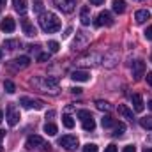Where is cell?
Returning <instances> with one entry per match:
<instances>
[{
    "label": "cell",
    "instance_id": "obj_4",
    "mask_svg": "<svg viewBox=\"0 0 152 152\" xmlns=\"http://www.w3.org/2000/svg\"><path fill=\"white\" fill-rule=\"evenodd\" d=\"M58 145H60V147H64L66 151H69V152H71V151H76L80 143H78V138H76V136L66 134V136H62V138L58 140Z\"/></svg>",
    "mask_w": 152,
    "mask_h": 152
},
{
    "label": "cell",
    "instance_id": "obj_1",
    "mask_svg": "<svg viewBox=\"0 0 152 152\" xmlns=\"http://www.w3.org/2000/svg\"><path fill=\"white\" fill-rule=\"evenodd\" d=\"M39 25H41V28L46 34H53V32H58L60 30V20L53 12H42L39 16Z\"/></svg>",
    "mask_w": 152,
    "mask_h": 152
},
{
    "label": "cell",
    "instance_id": "obj_20",
    "mask_svg": "<svg viewBox=\"0 0 152 152\" xmlns=\"http://www.w3.org/2000/svg\"><path fill=\"white\" fill-rule=\"evenodd\" d=\"M12 5H14L16 12H20V14L27 12V0H12Z\"/></svg>",
    "mask_w": 152,
    "mask_h": 152
},
{
    "label": "cell",
    "instance_id": "obj_13",
    "mask_svg": "<svg viewBox=\"0 0 152 152\" xmlns=\"http://www.w3.org/2000/svg\"><path fill=\"white\" fill-rule=\"evenodd\" d=\"M147 20H151V12H149L147 9H140V11H136V12H134V21H136L138 25L145 23Z\"/></svg>",
    "mask_w": 152,
    "mask_h": 152
},
{
    "label": "cell",
    "instance_id": "obj_26",
    "mask_svg": "<svg viewBox=\"0 0 152 152\" xmlns=\"http://www.w3.org/2000/svg\"><path fill=\"white\" fill-rule=\"evenodd\" d=\"M4 88H5L7 94H14V92H16V85H14L11 80H5V81H4Z\"/></svg>",
    "mask_w": 152,
    "mask_h": 152
},
{
    "label": "cell",
    "instance_id": "obj_29",
    "mask_svg": "<svg viewBox=\"0 0 152 152\" xmlns=\"http://www.w3.org/2000/svg\"><path fill=\"white\" fill-rule=\"evenodd\" d=\"M101 124H103V127H112L115 122H113V118H112L110 115H104V117L101 118Z\"/></svg>",
    "mask_w": 152,
    "mask_h": 152
},
{
    "label": "cell",
    "instance_id": "obj_11",
    "mask_svg": "<svg viewBox=\"0 0 152 152\" xmlns=\"http://www.w3.org/2000/svg\"><path fill=\"white\" fill-rule=\"evenodd\" d=\"M25 147L27 149H36V147H44V140L37 136V134H32V136H28V140H27V143H25Z\"/></svg>",
    "mask_w": 152,
    "mask_h": 152
},
{
    "label": "cell",
    "instance_id": "obj_36",
    "mask_svg": "<svg viewBox=\"0 0 152 152\" xmlns=\"http://www.w3.org/2000/svg\"><path fill=\"white\" fill-rule=\"evenodd\" d=\"M145 37L151 39V41H152V25L149 27V28H147V30H145Z\"/></svg>",
    "mask_w": 152,
    "mask_h": 152
},
{
    "label": "cell",
    "instance_id": "obj_31",
    "mask_svg": "<svg viewBox=\"0 0 152 152\" xmlns=\"http://www.w3.org/2000/svg\"><path fill=\"white\" fill-rule=\"evenodd\" d=\"M88 117H92L88 110H80V112H78V118H81V120H85V118H88Z\"/></svg>",
    "mask_w": 152,
    "mask_h": 152
},
{
    "label": "cell",
    "instance_id": "obj_27",
    "mask_svg": "<svg viewBox=\"0 0 152 152\" xmlns=\"http://www.w3.org/2000/svg\"><path fill=\"white\" fill-rule=\"evenodd\" d=\"M96 106H97V110H101V112H108L110 110V103H106V101H96Z\"/></svg>",
    "mask_w": 152,
    "mask_h": 152
},
{
    "label": "cell",
    "instance_id": "obj_45",
    "mask_svg": "<svg viewBox=\"0 0 152 152\" xmlns=\"http://www.w3.org/2000/svg\"><path fill=\"white\" fill-rule=\"evenodd\" d=\"M147 106H149V108L152 110V101H149V104H147Z\"/></svg>",
    "mask_w": 152,
    "mask_h": 152
},
{
    "label": "cell",
    "instance_id": "obj_23",
    "mask_svg": "<svg viewBox=\"0 0 152 152\" xmlns=\"http://www.w3.org/2000/svg\"><path fill=\"white\" fill-rule=\"evenodd\" d=\"M124 133H126V124H124V122H118V124H115V133H113L115 138H120V136H124Z\"/></svg>",
    "mask_w": 152,
    "mask_h": 152
},
{
    "label": "cell",
    "instance_id": "obj_2",
    "mask_svg": "<svg viewBox=\"0 0 152 152\" xmlns=\"http://www.w3.org/2000/svg\"><path fill=\"white\" fill-rule=\"evenodd\" d=\"M32 85H36L39 90L42 92H50V94H58V80L53 78V76H42V78H34L32 80Z\"/></svg>",
    "mask_w": 152,
    "mask_h": 152
},
{
    "label": "cell",
    "instance_id": "obj_41",
    "mask_svg": "<svg viewBox=\"0 0 152 152\" xmlns=\"http://www.w3.org/2000/svg\"><path fill=\"white\" fill-rule=\"evenodd\" d=\"M71 92H73V94H81V88L76 87V88H71Z\"/></svg>",
    "mask_w": 152,
    "mask_h": 152
},
{
    "label": "cell",
    "instance_id": "obj_32",
    "mask_svg": "<svg viewBox=\"0 0 152 152\" xmlns=\"http://www.w3.org/2000/svg\"><path fill=\"white\" fill-rule=\"evenodd\" d=\"M83 152H97V145H94V143H87V145L83 147Z\"/></svg>",
    "mask_w": 152,
    "mask_h": 152
},
{
    "label": "cell",
    "instance_id": "obj_16",
    "mask_svg": "<svg viewBox=\"0 0 152 152\" xmlns=\"http://www.w3.org/2000/svg\"><path fill=\"white\" fill-rule=\"evenodd\" d=\"M71 78L75 80V81H88L90 80V73H87V71H73L71 73Z\"/></svg>",
    "mask_w": 152,
    "mask_h": 152
},
{
    "label": "cell",
    "instance_id": "obj_5",
    "mask_svg": "<svg viewBox=\"0 0 152 152\" xmlns=\"http://www.w3.org/2000/svg\"><path fill=\"white\" fill-rule=\"evenodd\" d=\"M94 25H96V27H112V25H113V16H112L108 11H101V12L97 14V18H96Z\"/></svg>",
    "mask_w": 152,
    "mask_h": 152
},
{
    "label": "cell",
    "instance_id": "obj_28",
    "mask_svg": "<svg viewBox=\"0 0 152 152\" xmlns=\"http://www.w3.org/2000/svg\"><path fill=\"white\" fill-rule=\"evenodd\" d=\"M62 122H64V126H66L67 129H73V127H75V120H73V117H69V115H64Z\"/></svg>",
    "mask_w": 152,
    "mask_h": 152
},
{
    "label": "cell",
    "instance_id": "obj_7",
    "mask_svg": "<svg viewBox=\"0 0 152 152\" xmlns=\"http://www.w3.org/2000/svg\"><path fill=\"white\" fill-rule=\"evenodd\" d=\"M28 66H30V58H28V57H18V58H14V60L9 62V67L14 69V71L25 69V67H28Z\"/></svg>",
    "mask_w": 152,
    "mask_h": 152
},
{
    "label": "cell",
    "instance_id": "obj_49",
    "mask_svg": "<svg viewBox=\"0 0 152 152\" xmlns=\"http://www.w3.org/2000/svg\"><path fill=\"white\" fill-rule=\"evenodd\" d=\"M149 140H151V142H152V136H151V138H149Z\"/></svg>",
    "mask_w": 152,
    "mask_h": 152
},
{
    "label": "cell",
    "instance_id": "obj_19",
    "mask_svg": "<svg viewBox=\"0 0 152 152\" xmlns=\"http://www.w3.org/2000/svg\"><path fill=\"white\" fill-rule=\"evenodd\" d=\"M112 7L117 14H122L126 11V0H112Z\"/></svg>",
    "mask_w": 152,
    "mask_h": 152
},
{
    "label": "cell",
    "instance_id": "obj_21",
    "mask_svg": "<svg viewBox=\"0 0 152 152\" xmlns=\"http://www.w3.org/2000/svg\"><path fill=\"white\" fill-rule=\"evenodd\" d=\"M81 122H83L81 126H83L85 131H94V129H96V120H94L92 117H88V118H85V120H81Z\"/></svg>",
    "mask_w": 152,
    "mask_h": 152
},
{
    "label": "cell",
    "instance_id": "obj_3",
    "mask_svg": "<svg viewBox=\"0 0 152 152\" xmlns=\"http://www.w3.org/2000/svg\"><path fill=\"white\" fill-rule=\"evenodd\" d=\"M5 118H7V124L9 126H16L20 122V110L14 103H9L7 104V112H5Z\"/></svg>",
    "mask_w": 152,
    "mask_h": 152
},
{
    "label": "cell",
    "instance_id": "obj_42",
    "mask_svg": "<svg viewBox=\"0 0 152 152\" xmlns=\"http://www.w3.org/2000/svg\"><path fill=\"white\" fill-rule=\"evenodd\" d=\"M34 9H36V11H42V4H36V7H34Z\"/></svg>",
    "mask_w": 152,
    "mask_h": 152
},
{
    "label": "cell",
    "instance_id": "obj_17",
    "mask_svg": "<svg viewBox=\"0 0 152 152\" xmlns=\"http://www.w3.org/2000/svg\"><path fill=\"white\" fill-rule=\"evenodd\" d=\"M80 20H81L83 25H90V7H88V5L81 7V11H80Z\"/></svg>",
    "mask_w": 152,
    "mask_h": 152
},
{
    "label": "cell",
    "instance_id": "obj_48",
    "mask_svg": "<svg viewBox=\"0 0 152 152\" xmlns=\"http://www.w3.org/2000/svg\"><path fill=\"white\" fill-rule=\"evenodd\" d=\"M151 62H152V53H151Z\"/></svg>",
    "mask_w": 152,
    "mask_h": 152
},
{
    "label": "cell",
    "instance_id": "obj_24",
    "mask_svg": "<svg viewBox=\"0 0 152 152\" xmlns=\"http://www.w3.org/2000/svg\"><path fill=\"white\" fill-rule=\"evenodd\" d=\"M4 46H5L7 50H16V48H20V46H21V42H20V41H16V39H7V41L4 42Z\"/></svg>",
    "mask_w": 152,
    "mask_h": 152
},
{
    "label": "cell",
    "instance_id": "obj_30",
    "mask_svg": "<svg viewBox=\"0 0 152 152\" xmlns=\"http://www.w3.org/2000/svg\"><path fill=\"white\" fill-rule=\"evenodd\" d=\"M48 50H50L51 53H57V51L60 50V46H58L57 41H50V42H48Z\"/></svg>",
    "mask_w": 152,
    "mask_h": 152
},
{
    "label": "cell",
    "instance_id": "obj_9",
    "mask_svg": "<svg viewBox=\"0 0 152 152\" xmlns=\"http://www.w3.org/2000/svg\"><path fill=\"white\" fill-rule=\"evenodd\" d=\"M133 76H134L136 81L145 76V62H143V60H136V62L133 64Z\"/></svg>",
    "mask_w": 152,
    "mask_h": 152
},
{
    "label": "cell",
    "instance_id": "obj_35",
    "mask_svg": "<svg viewBox=\"0 0 152 152\" xmlns=\"http://www.w3.org/2000/svg\"><path fill=\"white\" fill-rule=\"evenodd\" d=\"M122 152H136V147H134V145H126V147L122 149Z\"/></svg>",
    "mask_w": 152,
    "mask_h": 152
},
{
    "label": "cell",
    "instance_id": "obj_39",
    "mask_svg": "<svg viewBox=\"0 0 152 152\" xmlns=\"http://www.w3.org/2000/svg\"><path fill=\"white\" fill-rule=\"evenodd\" d=\"M53 117H55V110H51V112L46 113V118H53Z\"/></svg>",
    "mask_w": 152,
    "mask_h": 152
},
{
    "label": "cell",
    "instance_id": "obj_14",
    "mask_svg": "<svg viewBox=\"0 0 152 152\" xmlns=\"http://www.w3.org/2000/svg\"><path fill=\"white\" fill-rule=\"evenodd\" d=\"M76 37L78 41H75V48H81V46H87V42L90 41V36L87 34V32H76Z\"/></svg>",
    "mask_w": 152,
    "mask_h": 152
},
{
    "label": "cell",
    "instance_id": "obj_34",
    "mask_svg": "<svg viewBox=\"0 0 152 152\" xmlns=\"http://www.w3.org/2000/svg\"><path fill=\"white\" fill-rule=\"evenodd\" d=\"M104 152H118V149H117V145H113V143H110L106 149H104Z\"/></svg>",
    "mask_w": 152,
    "mask_h": 152
},
{
    "label": "cell",
    "instance_id": "obj_37",
    "mask_svg": "<svg viewBox=\"0 0 152 152\" xmlns=\"http://www.w3.org/2000/svg\"><path fill=\"white\" fill-rule=\"evenodd\" d=\"M90 4L92 5H101V4H104V0H90Z\"/></svg>",
    "mask_w": 152,
    "mask_h": 152
},
{
    "label": "cell",
    "instance_id": "obj_47",
    "mask_svg": "<svg viewBox=\"0 0 152 152\" xmlns=\"http://www.w3.org/2000/svg\"><path fill=\"white\" fill-rule=\"evenodd\" d=\"M2 57H4V53H2V50H0V58H2Z\"/></svg>",
    "mask_w": 152,
    "mask_h": 152
},
{
    "label": "cell",
    "instance_id": "obj_43",
    "mask_svg": "<svg viewBox=\"0 0 152 152\" xmlns=\"http://www.w3.org/2000/svg\"><path fill=\"white\" fill-rule=\"evenodd\" d=\"M4 120V113H2V110H0V122Z\"/></svg>",
    "mask_w": 152,
    "mask_h": 152
},
{
    "label": "cell",
    "instance_id": "obj_18",
    "mask_svg": "<svg viewBox=\"0 0 152 152\" xmlns=\"http://www.w3.org/2000/svg\"><path fill=\"white\" fill-rule=\"evenodd\" d=\"M117 112L122 115L124 118H129V120H133V110H131V108H127L126 104H118V106H117Z\"/></svg>",
    "mask_w": 152,
    "mask_h": 152
},
{
    "label": "cell",
    "instance_id": "obj_8",
    "mask_svg": "<svg viewBox=\"0 0 152 152\" xmlns=\"http://www.w3.org/2000/svg\"><path fill=\"white\" fill-rule=\"evenodd\" d=\"M53 2L62 12H73L76 7V0H53Z\"/></svg>",
    "mask_w": 152,
    "mask_h": 152
},
{
    "label": "cell",
    "instance_id": "obj_46",
    "mask_svg": "<svg viewBox=\"0 0 152 152\" xmlns=\"http://www.w3.org/2000/svg\"><path fill=\"white\" fill-rule=\"evenodd\" d=\"M143 152H152V149H143Z\"/></svg>",
    "mask_w": 152,
    "mask_h": 152
},
{
    "label": "cell",
    "instance_id": "obj_12",
    "mask_svg": "<svg viewBox=\"0 0 152 152\" xmlns=\"http://www.w3.org/2000/svg\"><path fill=\"white\" fill-rule=\"evenodd\" d=\"M21 28H23V32L28 36V37H34V36H37V30H36V27L27 20V18H23L21 20Z\"/></svg>",
    "mask_w": 152,
    "mask_h": 152
},
{
    "label": "cell",
    "instance_id": "obj_33",
    "mask_svg": "<svg viewBox=\"0 0 152 152\" xmlns=\"http://www.w3.org/2000/svg\"><path fill=\"white\" fill-rule=\"evenodd\" d=\"M37 60L39 62H46V60H50V53H39Z\"/></svg>",
    "mask_w": 152,
    "mask_h": 152
},
{
    "label": "cell",
    "instance_id": "obj_50",
    "mask_svg": "<svg viewBox=\"0 0 152 152\" xmlns=\"http://www.w3.org/2000/svg\"><path fill=\"white\" fill-rule=\"evenodd\" d=\"M0 152H2V147H0Z\"/></svg>",
    "mask_w": 152,
    "mask_h": 152
},
{
    "label": "cell",
    "instance_id": "obj_40",
    "mask_svg": "<svg viewBox=\"0 0 152 152\" xmlns=\"http://www.w3.org/2000/svg\"><path fill=\"white\" fill-rule=\"evenodd\" d=\"M5 138V131L4 129H0V143H2V140Z\"/></svg>",
    "mask_w": 152,
    "mask_h": 152
},
{
    "label": "cell",
    "instance_id": "obj_25",
    "mask_svg": "<svg viewBox=\"0 0 152 152\" xmlns=\"http://www.w3.org/2000/svg\"><path fill=\"white\" fill-rule=\"evenodd\" d=\"M140 126L147 131H152V117H143L140 118Z\"/></svg>",
    "mask_w": 152,
    "mask_h": 152
},
{
    "label": "cell",
    "instance_id": "obj_15",
    "mask_svg": "<svg viewBox=\"0 0 152 152\" xmlns=\"http://www.w3.org/2000/svg\"><path fill=\"white\" fill-rule=\"evenodd\" d=\"M131 101H133V108H134V112H143V108H145V103H143V99H142V96L140 94H133V97H131Z\"/></svg>",
    "mask_w": 152,
    "mask_h": 152
},
{
    "label": "cell",
    "instance_id": "obj_38",
    "mask_svg": "<svg viewBox=\"0 0 152 152\" xmlns=\"http://www.w3.org/2000/svg\"><path fill=\"white\" fill-rule=\"evenodd\" d=\"M147 83L152 87V73H147Z\"/></svg>",
    "mask_w": 152,
    "mask_h": 152
},
{
    "label": "cell",
    "instance_id": "obj_10",
    "mask_svg": "<svg viewBox=\"0 0 152 152\" xmlns=\"http://www.w3.org/2000/svg\"><path fill=\"white\" fill-rule=\"evenodd\" d=\"M14 28H16V23H14V20L11 18V16H7V18H4L2 21H0V30L2 32H14Z\"/></svg>",
    "mask_w": 152,
    "mask_h": 152
},
{
    "label": "cell",
    "instance_id": "obj_6",
    "mask_svg": "<svg viewBox=\"0 0 152 152\" xmlns=\"http://www.w3.org/2000/svg\"><path fill=\"white\" fill-rule=\"evenodd\" d=\"M20 104L27 110H41L44 106V103L41 99H32V97H21L20 99Z\"/></svg>",
    "mask_w": 152,
    "mask_h": 152
},
{
    "label": "cell",
    "instance_id": "obj_22",
    "mask_svg": "<svg viewBox=\"0 0 152 152\" xmlns=\"http://www.w3.org/2000/svg\"><path fill=\"white\" fill-rule=\"evenodd\" d=\"M44 133H46L48 136H55V134L58 133V129H57V126H55V124L46 122V124H44Z\"/></svg>",
    "mask_w": 152,
    "mask_h": 152
},
{
    "label": "cell",
    "instance_id": "obj_44",
    "mask_svg": "<svg viewBox=\"0 0 152 152\" xmlns=\"http://www.w3.org/2000/svg\"><path fill=\"white\" fill-rule=\"evenodd\" d=\"M5 2H7V0H0V5H5Z\"/></svg>",
    "mask_w": 152,
    "mask_h": 152
}]
</instances>
